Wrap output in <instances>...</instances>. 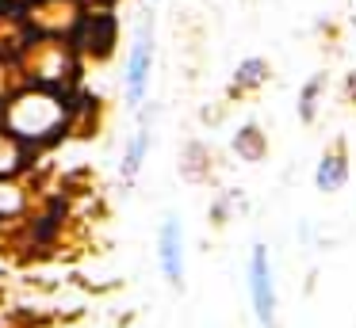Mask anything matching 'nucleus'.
<instances>
[{"instance_id":"f257e3e1","label":"nucleus","mask_w":356,"mask_h":328,"mask_svg":"<svg viewBox=\"0 0 356 328\" xmlns=\"http://www.w3.org/2000/svg\"><path fill=\"white\" fill-rule=\"evenodd\" d=\"M249 294H253V309L264 328H276V286H272L268 271V248L257 244L253 259H249Z\"/></svg>"},{"instance_id":"f03ea898","label":"nucleus","mask_w":356,"mask_h":328,"mask_svg":"<svg viewBox=\"0 0 356 328\" xmlns=\"http://www.w3.org/2000/svg\"><path fill=\"white\" fill-rule=\"evenodd\" d=\"M161 271L172 286L184 282V233H180L177 218H169L161 229Z\"/></svg>"},{"instance_id":"7ed1b4c3","label":"nucleus","mask_w":356,"mask_h":328,"mask_svg":"<svg viewBox=\"0 0 356 328\" xmlns=\"http://www.w3.org/2000/svg\"><path fill=\"white\" fill-rule=\"evenodd\" d=\"M149 58H154V38H149V31H142V35H138V42H134L131 65H127V99H131V103H138V99L146 96Z\"/></svg>"},{"instance_id":"20e7f679","label":"nucleus","mask_w":356,"mask_h":328,"mask_svg":"<svg viewBox=\"0 0 356 328\" xmlns=\"http://www.w3.org/2000/svg\"><path fill=\"white\" fill-rule=\"evenodd\" d=\"M345 157H337V153H330V157H322V164H318V187L322 191H333L341 180H345Z\"/></svg>"},{"instance_id":"39448f33","label":"nucleus","mask_w":356,"mask_h":328,"mask_svg":"<svg viewBox=\"0 0 356 328\" xmlns=\"http://www.w3.org/2000/svg\"><path fill=\"white\" fill-rule=\"evenodd\" d=\"M146 145H149V130H138V134H134V141H131V149H127V160H123V180L127 183L138 175L142 157H146Z\"/></svg>"},{"instance_id":"423d86ee","label":"nucleus","mask_w":356,"mask_h":328,"mask_svg":"<svg viewBox=\"0 0 356 328\" xmlns=\"http://www.w3.org/2000/svg\"><path fill=\"white\" fill-rule=\"evenodd\" d=\"M264 76V61H245V69L238 73V80H261Z\"/></svg>"}]
</instances>
